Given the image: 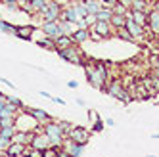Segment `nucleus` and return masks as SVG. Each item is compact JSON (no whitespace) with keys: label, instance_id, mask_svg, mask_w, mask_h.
Segmentation results:
<instances>
[{"label":"nucleus","instance_id":"1","mask_svg":"<svg viewBox=\"0 0 159 157\" xmlns=\"http://www.w3.org/2000/svg\"><path fill=\"white\" fill-rule=\"evenodd\" d=\"M61 8H63V4L60 0H48L46 8L40 12L42 23H58L61 19Z\"/></svg>","mask_w":159,"mask_h":157},{"label":"nucleus","instance_id":"2","mask_svg":"<svg viewBox=\"0 0 159 157\" xmlns=\"http://www.w3.org/2000/svg\"><path fill=\"white\" fill-rule=\"evenodd\" d=\"M42 132L46 134V138L50 140L52 148H61V144L65 140V134L61 132V128H60L58 123L50 121V123H46V125H42Z\"/></svg>","mask_w":159,"mask_h":157},{"label":"nucleus","instance_id":"3","mask_svg":"<svg viewBox=\"0 0 159 157\" xmlns=\"http://www.w3.org/2000/svg\"><path fill=\"white\" fill-rule=\"evenodd\" d=\"M106 94H109V96H113V98H117L119 102H123V104H129L130 102V94H129V90L123 86V83L121 81H111L109 84H107V88H106Z\"/></svg>","mask_w":159,"mask_h":157},{"label":"nucleus","instance_id":"4","mask_svg":"<svg viewBox=\"0 0 159 157\" xmlns=\"http://www.w3.org/2000/svg\"><path fill=\"white\" fill-rule=\"evenodd\" d=\"M84 75H86V81L92 84L94 88H100L102 92H106V81L100 77V73H98V69H96V65L92 63V65H84Z\"/></svg>","mask_w":159,"mask_h":157},{"label":"nucleus","instance_id":"5","mask_svg":"<svg viewBox=\"0 0 159 157\" xmlns=\"http://www.w3.org/2000/svg\"><path fill=\"white\" fill-rule=\"evenodd\" d=\"M58 56H60L61 60H65V61L73 63V65H83V67H84L83 52H81V50H77L75 46H71V48H65V50H60V52H58Z\"/></svg>","mask_w":159,"mask_h":157},{"label":"nucleus","instance_id":"6","mask_svg":"<svg viewBox=\"0 0 159 157\" xmlns=\"http://www.w3.org/2000/svg\"><path fill=\"white\" fill-rule=\"evenodd\" d=\"M67 138H69L71 142H75V144H79V146H86L88 140H90V130L84 128V127H75L73 125L71 132L67 134Z\"/></svg>","mask_w":159,"mask_h":157},{"label":"nucleus","instance_id":"7","mask_svg":"<svg viewBox=\"0 0 159 157\" xmlns=\"http://www.w3.org/2000/svg\"><path fill=\"white\" fill-rule=\"evenodd\" d=\"M61 19H63V21H67V23H71V25H77L79 21H83L81 17H79L77 8H75V4H73V2L63 4V8H61Z\"/></svg>","mask_w":159,"mask_h":157},{"label":"nucleus","instance_id":"8","mask_svg":"<svg viewBox=\"0 0 159 157\" xmlns=\"http://www.w3.org/2000/svg\"><path fill=\"white\" fill-rule=\"evenodd\" d=\"M61 151L65 155H69V157H81L84 153V146H79V144L71 142L69 138H65L63 144H61Z\"/></svg>","mask_w":159,"mask_h":157},{"label":"nucleus","instance_id":"9","mask_svg":"<svg viewBox=\"0 0 159 157\" xmlns=\"http://www.w3.org/2000/svg\"><path fill=\"white\" fill-rule=\"evenodd\" d=\"M23 111H25L27 115H31L33 119L39 123V125H46V123H50V121H52L50 113H46L44 109H39V107H27V105H25V109H23Z\"/></svg>","mask_w":159,"mask_h":157},{"label":"nucleus","instance_id":"10","mask_svg":"<svg viewBox=\"0 0 159 157\" xmlns=\"http://www.w3.org/2000/svg\"><path fill=\"white\" fill-rule=\"evenodd\" d=\"M31 148L33 150H39V151H44V150L52 148V144H50V140L46 138V134H44V132H35L33 142H31Z\"/></svg>","mask_w":159,"mask_h":157},{"label":"nucleus","instance_id":"11","mask_svg":"<svg viewBox=\"0 0 159 157\" xmlns=\"http://www.w3.org/2000/svg\"><path fill=\"white\" fill-rule=\"evenodd\" d=\"M92 33L100 38H107V37H111V25L104 23V21H96L92 25Z\"/></svg>","mask_w":159,"mask_h":157},{"label":"nucleus","instance_id":"12","mask_svg":"<svg viewBox=\"0 0 159 157\" xmlns=\"http://www.w3.org/2000/svg\"><path fill=\"white\" fill-rule=\"evenodd\" d=\"M40 31L44 33V37H46V38H52V40H56L58 37H61L60 35V29H58V23H42L40 25Z\"/></svg>","mask_w":159,"mask_h":157},{"label":"nucleus","instance_id":"13","mask_svg":"<svg viewBox=\"0 0 159 157\" xmlns=\"http://www.w3.org/2000/svg\"><path fill=\"white\" fill-rule=\"evenodd\" d=\"M125 29L129 31V35H130L132 38H142V37H144V29L136 25V23H134V21H132L130 17H127V23H125Z\"/></svg>","mask_w":159,"mask_h":157},{"label":"nucleus","instance_id":"14","mask_svg":"<svg viewBox=\"0 0 159 157\" xmlns=\"http://www.w3.org/2000/svg\"><path fill=\"white\" fill-rule=\"evenodd\" d=\"M35 31H37L35 25H19L16 37L21 38V40H31V37H33V33H35Z\"/></svg>","mask_w":159,"mask_h":157},{"label":"nucleus","instance_id":"15","mask_svg":"<svg viewBox=\"0 0 159 157\" xmlns=\"http://www.w3.org/2000/svg\"><path fill=\"white\" fill-rule=\"evenodd\" d=\"M125 17H130L134 23L138 25V27H142V29L148 27V14H144V12H129Z\"/></svg>","mask_w":159,"mask_h":157},{"label":"nucleus","instance_id":"16","mask_svg":"<svg viewBox=\"0 0 159 157\" xmlns=\"http://www.w3.org/2000/svg\"><path fill=\"white\" fill-rule=\"evenodd\" d=\"M33 136H35V132H16V136L12 138V142H17L21 146H31Z\"/></svg>","mask_w":159,"mask_h":157},{"label":"nucleus","instance_id":"17","mask_svg":"<svg viewBox=\"0 0 159 157\" xmlns=\"http://www.w3.org/2000/svg\"><path fill=\"white\" fill-rule=\"evenodd\" d=\"M25 148H27V146H21L17 142H12V146L4 151V155H8V157H21L23 151H25Z\"/></svg>","mask_w":159,"mask_h":157},{"label":"nucleus","instance_id":"18","mask_svg":"<svg viewBox=\"0 0 159 157\" xmlns=\"http://www.w3.org/2000/svg\"><path fill=\"white\" fill-rule=\"evenodd\" d=\"M54 46H56V52H60V50H65V48H71V46H75L73 44V40H71V37H58L54 40Z\"/></svg>","mask_w":159,"mask_h":157},{"label":"nucleus","instance_id":"19","mask_svg":"<svg viewBox=\"0 0 159 157\" xmlns=\"http://www.w3.org/2000/svg\"><path fill=\"white\" fill-rule=\"evenodd\" d=\"M148 27H150L152 33H157L159 35V14L153 12V10L148 14Z\"/></svg>","mask_w":159,"mask_h":157},{"label":"nucleus","instance_id":"20","mask_svg":"<svg viewBox=\"0 0 159 157\" xmlns=\"http://www.w3.org/2000/svg\"><path fill=\"white\" fill-rule=\"evenodd\" d=\"M125 23H127V17L125 16H121V14H113L111 16V19H109V25H111V29H125Z\"/></svg>","mask_w":159,"mask_h":157},{"label":"nucleus","instance_id":"21","mask_svg":"<svg viewBox=\"0 0 159 157\" xmlns=\"http://www.w3.org/2000/svg\"><path fill=\"white\" fill-rule=\"evenodd\" d=\"M88 38H90V31H81V29H77L73 35H71L73 44H83V42H86Z\"/></svg>","mask_w":159,"mask_h":157},{"label":"nucleus","instance_id":"22","mask_svg":"<svg viewBox=\"0 0 159 157\" xmlns=\"http://www.w3.org/2000/svg\"><path fill=\"white\" fill-rule=\"evenodd\" d=\"M0 31H2L4 35H12V37H16L17 27L12 25V23H10V21H6V19H0Z\"/></svg>","mask_w":159,"mask_h":157},{"label":"nucleus","instance_id":"23","mask_svg":"<svg viewBox=\"0 0 159 157\" xmlns=\"http://www.w3.org/2000/svg\"><path fill=\"white\" fill-rule=\"evenodd\" d=\"M84 8L88 10V14L90 16H96L98 12H100V10H102V6H100V2H96V0H84Z\"/></svg>","mask_w":159,"mask_h":157},{"label":"nucleus","instance_id":"24","mask_svg":"<svg viewBox=\"0 0 159 157\" xmlns=\"http://www.w3.org/2000/svg\"><path fill=\"white\" fill-rule=\"evenodd\" d=\"M111 16H113V10H106V8H102L94 17H96V21H104V23H109Z\"/></svg>","mask_w":159,"mask_h":157},{"label":"nucleus","instance_id":"25","mask_svg":"<svg viewBox=\"0 0 159 157\" xmlns=\"http://www.w3.org/2000/svg\"><path fill=\"white\" fill-rule=\"evenodd\" d=\"M6 104H12V105H16L19 111H23L25 109V105H23V102L17 98V96H6Z\"/></svg>","mask_w":159,"mask_h":157},{"label":"nucleus","instance_id":"26","mask_svg":"<svg viewBox=\"0 0 159 157\" xmlns=\"http://www.w3.org/2000/svg\"><path fill=\"white\" fill-rule=\"evenodd\" d=\"M75 4V8H77V14H79V17H81V19H86L90 14H88V10L84 8V4L83 2H73Z\"/></svg>","mask_w":159,"mask_h":157},{"label":"nucleus","instance_id":"27","mask_svg":"<svg viewBox=\"0 0 159 157\" xmlns=\"http://www.w3.org/2000/svg\"><path fill=\"white\" fill-rule=\"evenodd\" d=\"M37 44H39L40 48H46V50H56V46H54V40H52V38H46V37H44V38H40V40H37Z\"/></svg>","mask_w":159,"mask_h":157},{"label":"nucleus","instance_id":"28","mask_svg":"<svg viewBox=\"0 0 159 157\" xmlns=\"http://www.w3.org/2000/svg\"><path fill=\"white\" fill-rule=\"evenodd\" d=\"M16 127H8V128H0V136L2 138H8V140H12L16 136Z\"/></svg>","mask_w":159,"mask_h":157},{"label":"nucleus","instance_id":"29","mask_svg":"<svg viewBox=\"0 0 159 157\" xmlns=\"http://www.w3.org/2000/svg\"><path fill=\"white\" fill-rule=\"evenodd\" d=\"M23 157H42V151H39V150H33L31 146H27V148H25V151H23Z\"/></svg>","mask_w":159,"mask_h":157},{"label":"nucleus","instance_id":"30","mask_svg":"<svg viewBox=\"0 0 159 157\" xmlns=\"http://www.w3.org/2000/svg\"><path fill=\"white\" fill-rule=\"evenodd\" d=\"M60 148H48L42 151V157H60Z\"/></svg>","mask_w":159,"mask_h":157},{"label":"nucleus","instance_id":"31","mask_svg":"<svg viewBox=\"0 0 159 157\" xmlns=\"http://www.w3.org/2000/svg\"><path fill=\"white\" fill-rule=\"evenodd\" d=\"M58 125H60V128H61V132L65 134V138H67V134H69V132H71V128H73V125H71V123H67V121H60V123H58Z\"/></svg>","mask_w":159,"mask_h":157},{"label":"nucleus","instance_id":"32","mask_svg":"<svg viewBox=\"0 0 159 157\" xmlns=\"http://www.w3.org/2000/svg\"><path fill=\"white\" fill-rule=\"evenodd\" d=\"M6 8H10V10H14V12H17V10L21 8L19 6V2H17V0H4V2H2Z\"/></svg>","mask_w":159,"mask_h":157},{"label":"nucleus","instance_id":"33","mask_svg":"<svg viewBox=\"0 0 159 157\" xmlns=\"http://www.w3.org/2000/svg\"><path fill=\"white\" fill-rule=\"evenodd\" d=\"M8 127H16V119H0V128H8Z\"/></svg>","mask_w":159,"mask_h":157},{"label":"nucleus","instance_id":"34","mask_svg":"<svg viewBox=\"0 0 159 157\" xmlns=\"http://www.w3.org/2000/svg\"><path fill=\"white\" fill-rule=\"evenodd\" d=\"M10 146H12V140H8V138H2V136H0V151H6L8 148H10Z\"/></svg>","mask_w":159,"mask_h":157},{"label":"nucleus","instance_id":"35","mask_svg":"<svg viewBox=\"0 0 159 157\" xmlns=\"http://www.w3.org/2000/svg\"><path fill=\"white\" fill-rule=\"evenodd\" d=\"M117 35H119L121 38H125V40H130V42L134 40V38L129 35V31H127V29H119V31H117Z\"/></svg>","mask_w":159,"mask_h":157},{"label":"nucleus","instance_id":"36","mask_svg":"<svg viewBox=\"0 0 159 157\" xmlns=\"http://www.w3.org/2000/svg\"><path fill=\"white\" fill-rule=\"evenodd\" d=\"M104 121H96L94 123V125H92V130H90V132H102V130H104Z\"/></svg>","mask_w":159,"mask_h":157},{"label":"nucleus","instance_id":"37","mask_svg":"<svg viewBox=\"0 0 159 157\" xmlns=\"http://www.w3.org/2000/svg\"><path fill=\"white\" fill-rule=\"evenodd\" d=\"M88 119H90V123H92V125H94L96 121H100V117H98V113H96L94 109H90V111H88Z\"/></svg>","mask_w":159,"mask_h":157},{"label":"nucleus","instance_id":"38","mask_svg":"<svg viewBox=\"0 0 159 157\" xmlns=\"http://www.w3.org/2000/svg\"><path fill=\"white\" fill-rule=\"evenodd\" d=\"M152 65H153L155 73H159V56H157V58H152Z\"/></svg>","mask_w":159,"mask_h":157},{"label":"nucleus","instance_id":"39","mask_svg":"<svg viewBox=\"0 0 159 157\" xmlns=\"http://www.w3.org/2000/svg\"><path fill=\"white\" fill-rule=\"evenodd\" d=\"M0 83H2V84H6V86H10V88H16V84H14V83H10L8 78H4V77H0Z\"/></svg>","mask_w":159,"mask_h":157},{"label":"nucleus","instance_id":"40","mask_svg":"<svg viewBox=\"0 0 159 157\" xmlns=\"http://www.w3.org/2000/svg\"><path fill=\"white\" fill-rule=\"evenodd\" d=\"M52 102L54 104H60V105H65V100L63 98H52Z\"/></svg>","mask_w":159,"mask_h":157},{"label":"nucleus","instance_id":"41","mask_svg":"<svg viewBox=\"0 0 159 157\" xmlns=\"http://www.w3.org/2000/svg\"><path fill=\"white\" fill-rule=\"evenodd\" d=\"M40 96H44L46 100H52V98H54V96H52V94H48L46 90H40Z\"/></svg>","mask_w":159,"mask_h":157},{"label":"nucleus","instance_id":"42","mask_svg":"<svg viewBox=\"0 0 159 157\" xmlns=\"http://www.w3.org/2000/svg\"><path fill=\"white\" fill-rule=\"evenodd\" d=\"M67 86H69V88H77L79 83H77V81H67Z\"/></svg>","mask_w":159,"mask_h":157},{"label":"nucleus","instance_id":"43","mask_svg":"<svg viewBox=\"0 0 159 157\" xmlns=\"http://www.w3.org/2000/svg\"><path fill=\"white\" fill-rule=\"evenodd\" d=\"M104 125H107V127H113V125H115V121H113V119H107V121L104 123Z\"/></svg>","mask_w":159,"mask_h":157},{"label":"nucleus","instance_id":"44","mask_svg":"<svg viewBox=\"0 0 159 157\" xmlns=\"http://www.w3.org/2000/svg\"><path fill=\"white\" fill-rule=\"evenodd\" d=\"M152 10H153V12H157V14H159V0H157L155 4H153V8H152Z\"/></svg>","mask_w":159,"mask_h":157},{"label":"nucleus","instance_id":"45","mask_svg":"<svg viewBox=\"0 0 159 157\" xmlns=\"http://www.w3.org/2000/svg\"><path fill=\"white\" fill-rule=\"evenodd\" d=\"M77 105H84V100L83 98H77Z\"/></svg>","mask_w":159,"mask_h":157},{"label":"nucleus","instance_id":"46","mask_svg":"<svg viewBox=\"0 0 159 157\" xmlns=\"http://www.w3.org/2000/svg\"><path fill=\"white\" fill-rule=\"evenodd\" d=\"M153 140H159V132H157V134H153Z\"/></svg>","mask_w":159,"mask_h":157},{"label":"nucleus","instance_id":"47","mask_svg":"<svg viewBox=\"0 0 159 157\" xmlns=\"http://www.w3.org/2000/svg\"><path fill=\"white\" fill-rule=\"evenodd\" d=\"M0 100H6V96H4V94H2V92H0Z\"/></svg>","mask_w":159,"mask_h":157},{"label":"nucleus","instance_id":"48","mask_svg":"<svg viewBox=\"0 0 159 157\" xmlns=\"http://www.w3.org/2000/svg\"><path fill=\"white\" fill-rule=\"evenodd\" d=\"M146 157H155V155H146Z\"/></svg>","mask_w":159,"mask_h":157}]
</instances>
